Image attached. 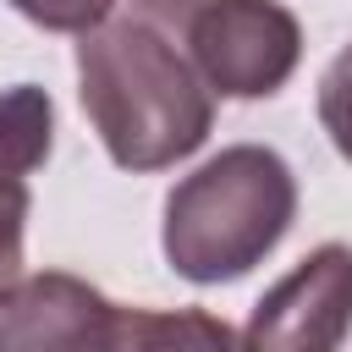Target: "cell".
Instances as JSON below:
<instances>
[{
	"label": "cell",
	"instance_id": "9",
	"mask_svg": "<svg viewBox=\"0 0 352 352\" xmlns=\"http://www.w3.org/2000/svg\"><path fill=\"white\" fill-rule=\"evenodd\" d=\"M11 6L50 33H88L116 11V0H11Z\"/></svg>",
	"mask_w": 352,
	"mask_h": 352
},
{
	"label": "cell",
	"instance_id": "6",
	"mask_svg": "<svg viewBox=\"0 0 352 352\" xmlns=\"http://www.w3.org/2000/svg\"><path fill=\"white\" fill-rule=\"evenodd\" d=\"M110 352H242V336L204 308H176V314L121 308Z\"/></svg>",
	"mask_w": 352,
	"mask_h": 352
},
{
	"label": "cell",
	"instance_id": "2",
	"mask_svg": "<svg viewBox=\"0 0 352 352\" xmlns=\"http://www.w3.org/2000/svg\"><path fill=\"white\" fill-rule=\"evenodd\" d=\"M297 214V182L275 148L236 143L165 198V258L182 280L220 286L264 264Z\"/></svg>",
	"mask_w": 352,
	"mask_h": 352
},
{
	"label": "cell",
	"instance_id": "8",
	"mask_svg": "<svg viewBox=\"0 0 352 352\" xmlns=\"http://www.w3.org/2000/svg\"><path fill=\"white\" fill-rule=\"evenodd\" d=\"M319 121H324L336 154L352 160V44H346V50L324 66V77H319Z\"/></svg>",
	"mask_w": 352,
	"mask_h": 352
},
{
	"label": "cell",
	"instance_id": "5",
	"mask_svg": "<svg viewBox=\"0 0 352 352\" xmlns=\"http://www.w3.org/2000/svg\"><path fill=\"white\" fill-rule=\"evenodd\" d=\"M116 319L110 297L60 270L0 286V352H110Z\"/></svg>",
	"mask_w": 352,
	"mask_h": 352
},
{
	"label": "cell",
	"instance_id": "3",
	"mask_svg": "<svg viewBox=\"0 0 352 352\" xmlns=\"http://www.w3.org/2000/svg\"><path fill=\"white\" fill-rule=\"evenodd\" d=\"M187 50L226 99H270L302 55V28L275 0H192Z\"/></svg>",
	"mask_w": 352,
	"mask_h": 352
},
{
	"label": "cell",
	"instance_id": "10",
	"mask_svg": "<svg viewBox=\"0 0 352 352\" xmlns=\"http://www.w3.org/2000/svg\"><path fill=\"white\" fill-rule=\"evenodd\" d=\"M22 226H28V182L22 176H0V286L16 280Z\"/></svg>",
	"mask_w": 352,
	"mask_h": 352
},
{
	"label": "cell",
	"instance_id": "7",
	"mask_svg": "<svg viewBox=\"0 0 352 352\" xmlns=\"http://www.w3.org/2000/svg\"><path fill=\"white\" fill-rule=\"evenodd\" d=\"M55 138V104L44 88L16 82L0 94V176H28L50 160Z\"/></svg>",
	"mask_w": 352,
	"mask_h": 352
},
{
	"label": "cell",
	"instance_id": "1",
	"mask_svg": "<svg viewBox=\"0 0 352 352\" xmlns=\"http://www.w3.org/2000/svg\"><path fill=\"white\" fill-rule=\"evenodd\" d=\"M192 0H126L77 44L82 110L121 170L187 160L214 121V94L187 50Z\"/></svg>",
	"mask_w": 352,
	"mask_h": 352
},
{
	"label": "cell",
	"instance_id": "4",
	"mask_svg": "<svg viewBox=\"0 0 352 352\" xmlns=\"http://www.w3.org/2000/svg\"><path fill=\"white\" fill-rule=\"evenodd\" d=\"M346 330H352V248L324 242L258 297L242 330V352H336Z\"/></svg>",
	"mask_w": 352,
	"mask_h": 352
}]
</instances>
